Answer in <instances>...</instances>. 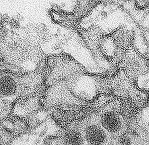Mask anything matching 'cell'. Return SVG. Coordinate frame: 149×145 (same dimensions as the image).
Masks as SVG:
<instances>
[{"label":"cell","instance_id":"7a4b0ae2","mask_svg":"<svg viewBox=\"0 0 149 145\" xmlns=\"http://www.w3.org/2000/svg\"><path fill=\"white\" fill-rule=\"evenodd\" d=\"M132 42V31L122 25L102 37L99 46L103 56L117 70L126 51L133 45Z\"/></svg>","mask_w":149,"mask_h":145},{"label":"cell","instance_id":"8992f818","mask_svg":"<svg viewBox=\"0 0 149 145\" xmlns=\"http://www.w3.org/2000/svg\"><path fill=\"white\" fill-rule=\"evenodd\" d=\"M63 142L65 145H83L84 141L80 132L71 129L65 132Z\"/></svg>","mask_w":149,"mask_h":145},{"label":"cell","instance_id":"277c9868","mask_svg":"<svg viewBox=\"0 0 149 145\" xmlns=\"http://www.w3.org/2000/svg\"><path fill=\"white\" fill-rule=\"evenodd\" d=\"M121 120L118 113L114 110H110L105 112L102 115L101 124L107 131L115 133L120 130Z\"/></svg>","mask_w":149,"mask_h":145},{"label":"cell","instance_id":"6da1fadb","mask_svg":"<svg viewBox=\"0 0 149 145\" xmlns=\"http://www.w3.org/2000/svg\"><path fill=\"white\" fill-rule=\"evenodd\" d=\"M133 33V47L149 59V1H120Z\"/></svg>","mask_w":149,"mask_h":145},{"label":"cell","instance_id":"3957f363","mask_svg":"<svg viewBox=\"0 0 149 145\" xmlns=\"http://www.w3.org/2000/svg\"><path fill=\"white\" fill-rule=\"evenodd\" d=\"M118 69H122L131 79L135 82L149 70L148 59L136 50L133 45L126 51Z\"/></svg>","mask_w":149,"mask_h":145},{"label":"cell","instance_id":"5b68a950","mask_svg":"<svg viewBox=\"0 0 149 145\" xmlns=\"http://www.w3.org/2000/svg\"><path fill=\"white\" fill-rule=\"evenodd\" d=\"M85 137L87 142L91 145H102L106 140L105 132L100 127L90 125L86 128Z\"/></svg>","mask_w":149,"mask_h":145},{"label":"cell","instance_id":"52a82bcc","mask_svg":"<svg viewBox=\"0 0 149 145\" xmlns=\"http://www.w3.org/2000/svg\"><path fill=\"white\" fill-rule=\"evenodd\" d=\"M17 90L15 81L8 77H3L1 80V93L4 96H10Z\"/></svg>","mask_w":149,"mask_h":145},{"label":"cell","instance_id":"9c48e42d","mask_svg":"<svg viewBox=\"0 0 149 145\" xmlns=\"http://www.w3.org/2000/svg\"><path fill=\"white\" fill-rule=\"evenodd\" d=\"M148 65H149V59H148Z\"/></svg>","mask_w":149,"mask_h":145},{"label":"cell","instance_id":"ba28073f","mask_svg":"<svg viewBox=\"0 0 149 145\" xmlns=\"http://www.w3.org/2000/svg\"><path fill=\"white\" fill-rule=\"evenodd\" d=\"M135 83L139 89L149 93V70L145 74L138 78Z\"/></svg>","mask_w":149,"mask_h":145}]
</instances>
